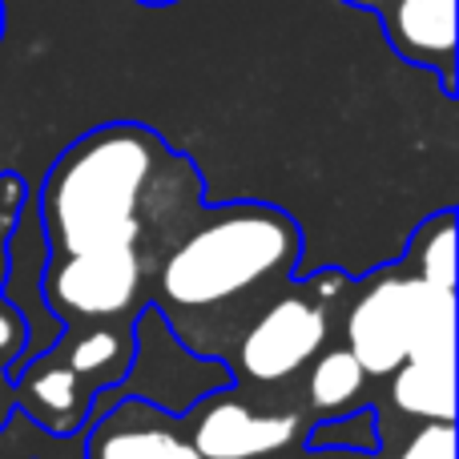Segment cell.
I'll return each mask as SVG.
<instances>
[{"label":"cell","mask_w":459,"mask_h":459,"mask_svg":"<svg viewBox=\"0 0 459 459\" xmlns=\"http://www.w3.org/2000/svg\"><path fill=\"white\" fill-rule=\"evenodd\" d=\"M153 178V145L137 129H105L56 166L45 218L65 254L137 246V206Z\"/></svg>","instance_id":"6da1fadb"},{"label":"cell","mask_w":459,"mask_h":459,"mask_svg":"<svg viewBox=\"0 0 459 459\" xmlns=\"http://www.w3.org/2000/svg\"><path fill=\"white\" fill-rule=\"evenodd\" d=\"M294 226L270 210H234L194 230L161 266V290L178 307H214L254 282L286 270L294 258Z\"/></svg>","instance_id":"7a4b0ae2"},{"label":"cell","mask_w":459,"mask_h":459,"mask_svg":"<svg viewBox=\"0 0 459 459\" xmlns=\"http://www.w3.org/2000/svg\"><path fill=\"white\" fill-rule=\"evenodd\" d=\"M439 294L423 278H383L375 282L347 315V342L367 375H391L407 359L420 323L436 307Z\"/></svg>","instance_id":"3957f363"},{"label":"cell","mask_w":459,"mask_h":459,"mask_svg":"<svg viewBox=\"0 0 459 459\" xmlns=\"http://www.w3.org/2000/svg\"><path fill=\"white\" fill-rule=\"evenodd\" d=\"M326 342V315L310 299H282L246 331L242 371L258 383H278L307 367Z\"/></svg>","instance_id":"277c9868"},{"label":"cell","mask_w":459,"mask_h":459,"mask_svg":"<svg viewBox=\"0 0 459 459\" xmlns=\"http://www.w3.org/2000/svg\"><path fill=\"white\" fill-rule=\"evenodd\" d=\"M142 262L134 246H101V250L65 254V262L53 270L48 290L56 307L81 318H105L117 315L134 302Z\"/></svg>","instance_id":"5b68a950"},{"label":"cell","mask_w":459,"mask_h":459,"mask_svg":"<svg viewBox=\"0 0 459 459\" xmlns=\"http://www.w3.org/2000/svg\"><path fill=\"white\" fill-rule=\"evenodd\" d=\"M294 431H299L294 415H258L234 399H222L210 411H202L194 428V452L202 459H258L282 452Z\"/></svg>","instance_id":"8992f818"},{"label":"cell","mask_w":459,"mask_h":459,"mask_svg":"<svg viewBox=\"0 0 459 459\" xmlns=\"http://www.w3.org/2000/svg\"><path fill=\"white\" fill-rule=\"evenodd\" d=\"M387 21L391 45L415 61H439L447 69L455 48V0H371Z\"/></svg>","instance_id":"52a82bcc"},{"label":"cell","mask_w":459,"mask_h":459,"mask_svg":"<svg viewBox=\"0 0 459 459\" xmlns=\"http://www.w3.org/2000/svg\"><path fill=\"white\" fill-rule=\"evenodd\" d=\"M395 399L399 411L428 423H452L455 415V363H420L407 359L395 371Z\"/></svg>","instance_id":"ba28073f"},{"label":"cell","mask_w":459,"mask_h":459,"mask_svg":"<svg viewBox=\"0 0 459 459\" xmlns=\"http://www.w3.org/2000/svg\"><path fill=\"white\" fill-rule=\"evenodd\" d=\"M363 379L367 371L351 351H326L310 371V403L318 411H339L342 403H351L363 391Z\"/></svg>","instance_id":"9c48e42d"},{"label":"cell","mask_w":459,"mask_h":459,"mask_svg":"<svg viewBox=\"0 0 459 459\" xmlns=\"http://www.w3.org/2000/svg\"><path fill=\"white\" fill-rule=\"evenodd\" d=\"M97 459H202L194 444L158 428H126L101 439Z\"/></svg>","instance_id":"30bf717a"},{"label":"cell","mask_w":459,"mask_h":459,"mask_svg":"<svg viewBox=\"0 0 459 459\" xmlns=\"http://www.w3.org/2000/svg\"><path fill=\"white\" fill-rule=\"evenodd\" d=\"M29 395L37 399L48 415H69V411H77L81 375L69 371V367H48V371H40L37 379L29 383Z\"/></svg>","instance_id":"8fae6325"},{"label":"cell","mask_w":459,"mask_h":459,"mask_svg":"<svg viewBox=\"0 0 459 459\" xmlns=\"http://www.w3.org/2000/svg\"><path fill=\"white\" fill-rule=\"evenodd\" d=\"M121 359H126V339L113 331H93L85 339H77V347L69 351V371H77V375L109 371Z\"/></svg>","instance_id":"7c38bea8"},{"label":"cell","mask_w":459,"mask_h":459,"mask_svg":"<svg viewBox=\"0 0 459 459\" xmlns=\"http://www.w3.org/2000/svg\"><path fill=\"white\" fill-rule=\"evenodd\" d=\"M420 278L428 286H436V290H452L455 294V234H452V226H439L436 238L423 246Z\"/></svg>","instance_id":"4fadbf2b"},{"label":"cell","mask_w":459,"mask_h":459,"mask_svg":"<svg viewBox=\"0 0 459 459\" xmlns=\"http://www.w3.org/2000/svg\"><path fill=\"white\" fill-rule=\"evenodd\" d=\"M399 459H455V431L452 423H428L423 431H415L411 444L403 447Z\"/></svg>","instance_id":"5bb4252c"},{"label":"cell","mask_w":459,"mask_h":459,"mask_svg":"<svg viewBox=\"0 0 459 459\" xmlns=\"http://www.w3.org/2000/svg\"><path fill=\"white\" fill-rule=\"evenodd\" d=\"M21 339H24L21 318H16L13 310L0 307V355H13V351L21 347Z\"/></svg>","instance_id":"9a60e30c"},{"label":"cell","mask_w":459,"mask_h":459,"mask_svg":"<svg viewBox=\"0 0 459 459\" xmlns=\"http://www.w3.org/2000/svg\"><path fill=\"white\" fill-rule=\"evenodd\" d=\"M145 4H166V0H145Z\"/></svg>","instance_id":"2e32d148"}]
</instances>
